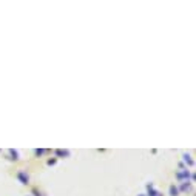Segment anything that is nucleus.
I'll use <instances>...</instances> for the list:
<instances>
[{
    "mask_svg": "<svg viewBox=\"0 0 196 196\" xmlns=\"http://www.w3.org/2000/svg\"><path fill=\"white\" fill-rule=\"evenodd\" d=\"M176 193H178V190H176L175 187H171V196H178V195H176Z\"/></svg>",
    "mask_w": 196,
    "mask_h": 196,
    "instance_id": "1",
    "label": "nucleus"
}]
</instances>
